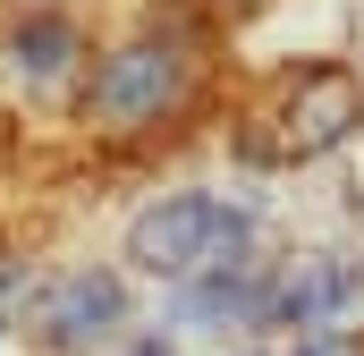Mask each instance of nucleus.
<instances>
[{
    "label": "nucleus",
    "instance_id": "f257e3e1",
    "mask_svg": "<svg viewBox=\"0 0 364 356\" xmlns=\"http://www.w3.org/2000/svg\"><path fill=\"white\" fill-rule=\"evenodd\" d=\"M186 93V60L170 43H127V51H110L102 60V77H93V119H110V127H144V119H161L170 102Z\"/></svg>",
    "mask_w": 364,
    "mask_h": 356
},
{
    "label": "nucleus",
    "instance_id": "f03ea898",
    "mask_svg": "<svg viewBox=\"0 0 364 356\" xmlns=\"http://www.w3.org/2000/svg\"><path fill=\"white\" fill-rule=\"evenodd\" d=\"M220 204L212 195H161L136 229H127V263L161 271V280H186L195 263H212V238H220Z\"/></svg>",
    "mask_w": 364,
    "mask_h": 356
},
{
    "label": "nucleus",
    "instance_id": "7ed1b4c3",
    "mask_svg": "<svg viewBox=\"0 0 364 356\" xmlns=\"http://www.w3.org/2000/svg\"><path fill=\"white\" fill-rule=\"evenodd\" d=\"M364 119V93L348 68H305L296 77V93H288V153H322V145H339L348 127Z\"/></svg>",
    "mask_w": 364,
    "mask_h": 356
},
{
    "label": "nucleus",
    "instance_id": "20e7f679",
    "mask_svg": "<svg viewBox=\"0 0 364 356\" xmlns=\"http://www.w3.org/2000/svg\"><path fill=\"white\" fill-rule=\"evenodd\" d=\"M356 297V271L339 263V255H314V263H288L279 271V288L263 297V323H296V331H314L322 314H339Z\"/></svg>",
    "mask_w": 364,
    "mask_h": 356
},
{
    "label": "nucleus",
    "instance_id": "39448f33",
    "mask_svg": "<svg viewBox=\"0 0 364 356\" xmlns=\"http://www.w3.org/2000/svg\"><path fill=\"white\" fill-rule=\"evenodd\" d=\"M119 280L110 271H77V280H60V297H51V340L60 348H85V340H102L110 323H119Z\"/></svg>",
    "mask_w": 364,
    "mask_h": 356
},
{
    "label": "nucleus",
    "instance_id": "423d86ee",
    "mask_svg": "<svg viewBox=\"0 0 364 356\" xmlns=\"http://www.w3.org/2000/svg\"><path fill=\"white\" fill-rule=\"evenodd\" d=\"M68 51H77V43H68L60 26H34V34H17V77H34V85H51V77L68 68Z\"/></svg>",
    "mask_w": 364,
    "mask_h": 356
},
{
    "label": "nucleus",
    "instance_id": "0eeeda50",
    "mask_svg": "<svg viewBox=\"0 0 364 356\" xmlns=\"http://www.w3.org/2000/svg\"><path fill=\"white\" fill-rule=\"evenodd\" d=\"M296 356H348V340H331V331H314V340H305Z\"/></svg>",
    "mask_w": 364,
    "mask_h": 356
},
{
    "label": "nucleus",
    "instance_id": "6e6552de",
    "mask_svg": "<svg viewBox=\"0 0 364 356\" xmlns=\"http://www.w3.org/2000/svg\"><path fill=\"white\" fill-rule=\"evenodd\" d=\"M9 288H17V271H0V305H9Z\"/></svg>",
    "mask_w": 364,
    "mask_h": 356
},
{
    "label": "nucleus",
    "instance_id": "1a4fd4ad",
    "mask_svg": "<svg viewBox=\"0 0 364 356\" xmlns=\"http://www.w3.org/2000/svg\"><path fill=\"white\" fill-rule=\"evenodd\" d=\"M136 356H161V348H136Z\"/></svg>",
    "mask_w": 364,
    "mask_h": 356
}]
</instances>
